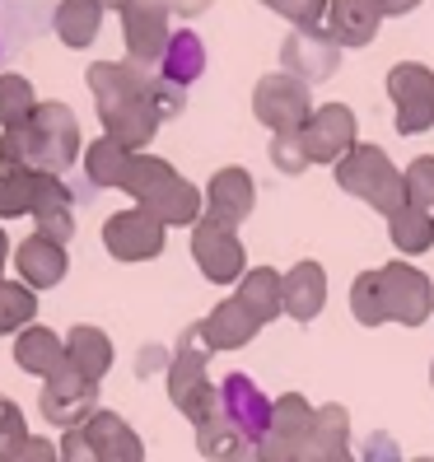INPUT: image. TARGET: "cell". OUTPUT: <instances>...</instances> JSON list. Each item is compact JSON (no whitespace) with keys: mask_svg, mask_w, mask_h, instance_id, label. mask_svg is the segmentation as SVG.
I'll return each mask as SVG.
<instances>
[{"mask_svg":"<svg viewBox=\"0 0 434 462\" xmlns=\"http://www.w3.org/2000/svg\"><path fill=\"white\" fill-rule=\"evenodd\" d=\"M89 79V94H94V107H98V122H103V135L117 141L122 150H145L154 141L159 122V98H154V70L145 66H131V61H98L85 70Z\"/></svg>","mask_w":434,"mask_h":462,"instance_id":"cell-1","label":"cell"},{"mask_svg":"<svg viewBox=\"0 0 434 462\" xmlns=\"http://www.w3.org/2000/svg\"><path fill=\"white\" fill-rule=\"evenodd\" d=\"M75 154H79V122L66 103H38V113L23 126L0 131V169H33L66 178Z\"/></svg>","mask_w":434,"mask_h":462,"instance_id":"cell-2","label":"cell"},{"mask_svg":"<svg viewBox=\"0 0 434 462\" xmlns=\"http://www.w3.org/2000/svg\"><path fill=\"white\" fill-rule=\"evenodd\" d=\"M122 192L135 197V206L150 210L159 225H197L206 197L197 192L182 173H173V164H164L159 154H131V164L122 173Z\"/></svg>","mask_w":434,"mask_h":462,"instance_id":"cell-3","label":"cell"},{"mask_svg":"<svg viewBox=\"0 0 434 462\" xmlns=\"http://www.w3.org/2000/svg\"><path fill=\"white\" fill-rule=\"evenodd\" d=\"M337 187L350 197H360L365 206H374L383 220L406 206V187H402V173L392 169V159L378 150V145H356L341 164H337Z\"/></svg>","mask_w":434,"mask_h":462,"instance_id":"cell-4","label":"cell"},{"mask_svg":"<svg viewBox=\"0 0 434 462\" xmlns=\"http://www.w3.org/2000/svg\"><path fill=\"white\" fill-rule=\"evenodd\" d=\"M169 402L178 411L201 425L215 406H220V388H210V374H206V341L201 328H187L173 346V365H169Z\"/></svg>","mask_w":434,"mask_h":462,"instance_id":"cell-5","label":"cell"},{"mask_svg":"<svg viewBox=\"0 0 434 462\" xmlns=\"http://www.w3.org/2000/svg\"><path fill=\"white\" fill-rule=\"evenodd\" d=\"M374 290H378V313H383V322L420 328V322L434 313V285H429L425 271H416L411 262L374 266Z\"/></svg>","mask_w":434,"mask_h":462,"instance_id":"cell-6","label":"cell"},{"mask_svg":"<svg viewBox=\"0 0 434 462\" xmlns=\"http://www.w3.org/2000/svg\"><path fill=\"white\" fill-rule=\"evenodd\" d=\"M253 113H257V122H262L271 135H300L304 122L313 117V94H309V85H304L300 75L276 70V75L257 79Z\"/></svg>","mask_w":434,"mask_h":462,"instance_id":"cell-7","label":"cell"},{"mask_svg":"<svg viewBox=\"0 0 434 462\" xmlns=\"http://www.w3.org/2000/svg\"><path fill=\"white\" fill-rule=\"evenodd\" d=\"M122 38H126V61L154 70L164 47L173 42V10L169 0H131L122 10Z\"/></svg>","mask_w":434,"mask_h":462,"instance_id":"cell-8","label":"cell"},{"mask_svg":"<svg viewBox=\"0 0 434 462\" xmlns=\"http://www.w3.org/2000/svg\"><path fill=\"white\" fill-rule=\"evenodd\" d=\"M38 411H42L47 425H57L61 434H66V430H79V425L98 411V383H89L85 374H75L70 365H61L51 378H42Z\"/></svg>","mask_w":434,"mask_h":462,"instance_id":"cell-9","label":"cell"},{"mask_svg":"<svg viewBox=\"0 0 434 462\" xmlns=\"http://www.w3.org/2000/svg\"><path fill=\"white\" fill-rule=\"evenodd\" d=\"M388 98L397 107V131L420 135L434 126V70L420 61H397L388 70Z\"/></svg>","mask_w":434,"mask_h":462,"instance_id":"cell-10","label":"cell"},{"mask_svg":"<svg viewBox=\"0 0 434 462\" xmlns=\"http://www.w3.org/2000/svg\"><path fill=\"white\" fill-rule=\"evenodd\" d=\"M313 416H318V406L300 393H285L276 397V406H271V425L262 434V462H294L304 448H309V434H313Z\"/></svg>","mask_w":434,"mask_h":462,"instance_id":"cell-11","label":"cell"},{"mask_svg":"<svg viewBox=\"0 0 434 462\" xmlns=\"http://www.w3.org/2000/svg\"><path fill=\"white\" fill-rule=\"evenodd\" d=\"M192 257L210 285H238L243 281V243H238L234 225H225V220L201 215L192 225Z\"/></svg>","mask_w":434,"mask_h":462,"instance_id":"cell-12","label":"cell"},{"mask_svg":"<svg viewBox=\"0 0 434 462\" xmlns=\"http://www.w3.org/2000/svg\"><path fill=\"white\" fill-rule=\"evenodd\" d=\"M300 141H304L309 164H341V159L360 145L356 141V113H350L346 103H322L304 122Z\"/></svg>","mask_w":434,"mask_h":462,"instance_id":"cell-13","label":"cell"},{"mask_svg":"<svg viewBox=\"0 0 434 462\" xmlns=\"http://www.w3.org/2000/svg\"><path fill=\"white\" fill-rule=\"evenodd\" d=\"M103 248L117 262H150V257L164 253V225L141 206L117 210L113 220L103 225Z\"/></svg>","mask_w":434,"mask_h":462,"instance_id":"cell-14","label":"cell"},{"mask_svg":"<svg viewBox=\"0 0 434 462\" xmlns=\"http://www.w3.org/2000/svg\"><path fill=\"white\" fill-rule=\"evenodd\" d=\"M271 402L248 374H225V383H220V416L243 434V444H262V434L271 425Z\"/></svg>","mask_w":434,"mask_h":462,"instance_id":"cell-15","label":"cell"},{"mask_svg":"<svg viewBox=\"0 0 434 462\" xmlns=\"http://www.w3.org/2000/svg\"><path fill=\"white\" fill-rule=\"evenodd\" d=\"M341 66V47L328 29H290L285 42H281V70L300 75L304 85H313V79H328L337 75Z\"/></svg>","mask_w":434,"mask_h":462,"instance_id":"cell-16","label":"cell"},{"mask_svg":"<svg viewBox=\"0 0 434 462\" xmlns=\"http://www.w3.org/2000/svg\"><path fill=\"white\" fill-rule=\"evenodd\" d=\"M257 206V182L248 169H220L206 187V215L210 220H225V225H243Z\"/></svg>","mask_w":434,"mask_h":462,"instance_id":"cell-17","label":"cell"},{"mask_svg":"<svg viewBox=\"0 0 434 462\" xmlns=\"http://www.w3.org/2000/svg\"><path fill=\"white\" fill-rule=\"evenodd\" d=\"M85 434H89L98 462H145L141 434H135L117 411H107V406H98V411L85 420Z\"/></svg>","mask_w":434,"mask_h":462,"instance_id":"cell-18","label":"cell"},{"mask_svg":"<svg viewBox=\"0 0 434 462\" xmlns=\"http://www.w3.org/2000/svg\"><path fill=\"white\" fill-rule=\"evenodd\" d=\"M14 271H19V281L29 290H51V285L66 281L70 257H66V248H57V243H47V238L33 234V238H23L14 248Z\"/></svg>","mask_w":434,"mask_h":462,"instance_id":"cell-19","label":"cell"},{"mask_svg":"<svg viewBox=\"0 0 434 462\" xmlns=\"http://www.w3.org/2000/svg\"><path fill=\"white\" fill-rule=\"evenodd\" d=\"M197 328H201L206 350H238V346H248V341L257 337L262 322H257V318L248 313V304L234 294V299H225V304H215L210 318L197 322Z\"/></svg>","mask_w":434,"mask_h":462,"instance_id":"cell-20","label":"cell"},{"mask_svg":"<svg viewBox=\"0 0 434 462\" xmlns=\"http://www.w3.org/2000/svg\"><path fill=\"white\" fill-rule=\"evenodd\" d=\"M378 23H383V10H378V0H332V10H328V29L337 38V47H369L374 33H378Z\"/></svg>","mask_w":434,"mask_h":462,"instance_id":"cell-21","label":"cell"},{"mask_svg":"<svg viewBox=\"0 0 434 462\" xmlns=\"http://www.w3.org/2000/svg\"><path fill=\"white\" fill-rule=\"evenodd\" d=\"M66 365L75 374H85L89 383H103V374L113 369V341H107V332L89 328V322L70 328L66 332Z\"/></svg>","mask_w":434,"mask_h":462,"instance_id":"cell-22","label":"cell"},{"mask_svg":"<svg viewBox=\"0 0 434 462\" xmlns=\"http://www.w3.org/2000/svg\"><path fill=\"white\" fill-rule=\"evenodd\" d=\"M322 304H328V271L318 262H300L285 276V313L294 322H313Z\"/></svg>","mask_w":434,"mask_h":462,"instance_id":"cell-23","label":"cell"},{"mask_svg":"<svg viewBox=\"0 0 434 462\" xmlns=\"http://www.w3.org/2000/svg\"><path fill=\"white\" fill-rule=\"evenodd\" d=\"M33 225H38V238L57 243V248H66V243L75 238V206H70V187L66 178H47V192L33 210Z\"/></svg>","mask_w":434,"mask_h":462,"instance_id":"cell-24","label":"cell"},{"mask_svg":"<svg viewBox=\"0 0 434 462\" xmlns=\"http://www.w3.org/2000/svg\"><path fill=\"white\" fill-rule=\"evenodd\" d=\"M14 365L23 374H38V378H51L61 365H66V341L51 332V328H23L14 337Z\"/></svg>","mask_w":434,"mask_h":462,"instance_id":"cell-25","label":"cell"},{"mask_svg":"<svg viewBox=\"0 0 434 462\" xmlns=\"http://www.w3.org/2000/svg\"><path fill=\"white\" fill-rule=\"evenodd\" d=\"M201 70H206V42H201L192 29L173 33V42L164 47V57H159V66H154V75L169 79V85H178V89L197 85Z\"/></svg>","mask_w":434,"mask_h":462,"instance_id":"cell-26","label":"cell"},{"mask_svg":"<svg viewBox=\"0 0 434 462\" xmlns=\"http://www.w3.org/2000/svg\"><path fill=\"white\" fill-rule=\"evenodd\" d=\"M238 299L248 304V313H253L257 322L281 318V313H285V276H281L276 266H253V271H243Z\"/></svg>","mask_w":434,"mask_h":462,"instance_id":"cell-27","label":"cell"},{"mask_svg":"<svg viewBox=\"0 0 434 462\" xmlns=\"http://www.w3.org/2000/svg\"><path fill=\"white\" fill-rule=\"evenodd\" d=\"M51 173H33V169H0V220L14 215H33L42 192H47Z\"/></svg>","mask_w":434,"mask_h":462,"instance_id":"cell-28","label":"cell"},{"mask_svg":"<svg viewBox=\"0 0 434 462\" xmlns=\"http://www.w3.org/2000/svg\"><path fill=\"white\" fill-rule=\"evenodd\" d=\"M51 29H57V38L66 47H89L103 29V5L98 0H61L57 14H51Z\"/></svg>","mask_w":434,"mask_h":462,"instance_id":"cell-29","label":"cell"},{"mask_svg":"<svg viewBox=\"0 0 434 462\" xmlns=\"http://www.w3.org/2000/svg\"><path fill=\"white\" fill-rule=\"evenodd\" d=\"M350 448V411L341 402H328V406H318V416H313V434H309V448L313 457H337Z\"/></svg>","mask_w":434,"mask_h":462,"instance_id":"cell-30","label":"cell"},{"mask_svg":"<svg viewBox=\"0 0 434 462\" xmlns=\"http://www.w3.org/2000/svg\"><path fill=\"white\" fill-rule=\"evenodd\" d=\"M243 448H248V444H243V434L220 416V406H215V411L197 425V453L201 457H210V462H238Z\"/></svg>","mask_w":434,"mask_h":462,"instance_id":"cell-31","label":"cell"},{"mask_svg":"<svg viewBox=\"0 0 434 462\" xmlns=\"http://www.w3.org/2000/svg\"><path fill=\"white\" fill-rule=\"evenodd\" d=\"M388 238L397 243V253H429L434 248V215L416 210V206H402L392 220H388Z\"/></svg>","mask_w":434,"mask_h":462,"instance_id":"cell-32","label":"cell"},{"mask_svg":"<svg viewBox=\"0 0 434 462\" xmlns=\"http://www.w3.org/2000/svg\"><path fill=\"white\" fill-rule=\"evenodd\" d=\"M126 164H131V150H122L117 141H107V135H98V141L85 150V178L94 187H122Z\"/></svg>","mask_w":434,"mask_h":462,"instance_id":"cell-33","label":"cell"},{"mask_svg":"<svg viewBox=\"0 0 434 462\" xmlns=\"http://www.w3.org/2000/svg\"><path fill=\"white\" fill-rule=\"evenodd\" d=\"M38 113V94L29 75H0V131L23 126Z\"/></svg>","mask_w":434,"mask_h":462,"instance_id":"cell-34","label":"cell"},{"mask_svg":"<svg viewBox=\"0 0 434 462\" xmlns=\"http://www.w3.org/2000/svg\"><path fill=\"white\" fill-rule=\"evenodd\" d=\"M38 313V290H29L23 281H0V337L5 332H23Z\"/></svg>","mask_w":434,"mask_h":462,"instance_id":"cell-35","label":"cell"},{"mask_svg":"<svg viewBox=\"0 0 434 462\" xmlns=\"http://www.w3.org/2000/svg\"><path fill=\"white\" fill-rule=\"evenodd\" d=\"M402 187H406V206L434 215V154H416L402 173Z\"/></svg>","mask_w":434,"mask_h":462,"instance_id":"cell-36","label":"cell"},{"mask_svg":"<svg viewBox=\"0 0 434 462\" xmlns=\"http://www.w3.org/2000/svg\"><path fill=\"white\" fill-rule=\"evenodd\" d=\"M266 10H276L281 19H290L294 29H322L328 23L332 0H262Z\"/></svg>","mask_w":434,"mask_h":462,"instance_id":"cell-37","label":"cell"},{"mask_svg":"<svg viewBox=\"0 0 434 462\" xmlns=\"http://www.w3.org/2000/svg\"><path fill=\"white\" fill-rule=\"evenodd\" d=\"M350 313H356L360 328H378L383 313H378V290H374V271H360L356 285H350Z\"/></svg>","mask_w":434,"mask_h":462,"instance_id":"cell-38","label":"cell"},{"mask_svg":"<svg viewBox=\"0 0 434 462\" xmlns=\"http://www.w3.org/2000/svg\"><path fill=\"white\" fill-rule=\"evenodd\" d=\"M29 444V425H23V411L10 402V397H0V462H5L14 448Z\"/></svg>","mask_w":434,"mask_h":462,"instance_id":"cell-39","label":"cell"},{"mask_svg":"<svg viewBox=\"0 0 434 462\" xmlns=\"http://www.w3.org/2000/svg\"><path fill=\"white\" fill-rule=\"evenodd\" d=\"M271 164H276L281 173H304L309 169V154H304V141L300 135H271Z\"/></svg>","mask_w":434,"mask_h":462,"instance_id":"cell-40","label":"cell"},{"mask_svg":"<svg viewBox=\"0 0 434 462\" xmlns=\"http://www.w3.org/2000/svg\"><path fill=\"white\" fill-rule=\"evenodd\" d=\"M360 462H402V448H397V439L388 430H374L360 444Z\"/></svg>","mask_w":434,"mask_h":462,"instance_id":"cell-41","label":"cell"},{"mask_svg":"<svg viewBox=\"0 0 434 462\" xmlns=\"http://www.w3.org/2000/svg\"><path fill=\"white\" fill-rule=\"evenodd\" d=\"M61 462H98V453H94V444H89L85 425L61 434Z\"/></svg>","mask_w":434,"mask_h":462,"instance_id":"cell-42","label":"cell"},{"mask_svg":"<svg viewBox=\"0 0 434 462\" xmlns=\"http://www.w3.org/2000/svg\"><path fill=\"white\" fill-rule=\"evenodd\" d=\"M5 462H61V448L51 444V439H38V434H29V444L14 448Z\"/></svg>","mask_w":434,"mask_h":462,"instance_id":"cell-43","label":"cell"},{"mask_svg":"<svg viewBox=\"0 0 434 462\" xmlns=\"http://www.w3.org/2000/svg\"><path fill=\"white\" fill-rule=\"evenodd\" d=\"M169 365H173V356H169V350L159 346V341H150L141 356H135V378H150V374H159V369L169 374Z\"/></svg>","mask_w":434,"mask_h":462,"instance_id":"cell-44","label":"cell"},{"mask_svg":"<svg viewBox=\"0 0 434 462\" xmlns=\"http://www.w3.org/2000/svg\"><path fill=\"white\" fill-rule=\"evenodd\" d=\"M210 5H215V0H169V10L182 14V19H197V14H206Z\"/></svg>","mask_w":434,"mask_h":462,"instance_id":"cell-45","label":"cell"},{"mask_svg":"<svg viewBox=\"0 0 434 462\" xmlns=\"http://www.w3.org/2000/svg\"><path fill=\"white\" fill-rule=\"evenodd\" d=\"M416 5H420V0H378V10H383V19H388V14H392V19H397V14H411Z\"/></svg>","mask_w":434,"mask_h":462,"instance_id":"cell-46","label":"cell"},{"mask_svg":"<svg viewBox=\"0 0 434 462\" xmlns=\"http://www.w3.org/2000/svg\"><path fill=\"white\" fill-rule=\"evenodd\" d=\"M5 257H10V238H5V229H0V281H5Z\"/></svg>","mask_w":434,"mask_h":462,"instance_id":"cell-47","label":"cell"},{"mask_svg":"<svg viewBox=\"0 0 434 462\" xmlns=\"http://www.w3.org/2000/svg\"><path fill=\"white\" fill-rule=\"evenodd\" d=\"M0 14H5V0H0ZM5 42H10V29H5V23H0V57H5V51H10Z\"/></svg>","mask_w":434,"mask_h":462,"instance_id":"cell-48","label":"cell"},{"mask_svg":"<svg viewBox=\"0 0 434 462\" xmlns=\"http://www.w3.org/2000/svg\"><path fill=\"white\" fill-rule=\"evenodd\" d=\"M238 462H262V453H257V444H248V448H243V453H238Z\"/></svg>","mask_w":434,"mask_h":462,"instance_id":"cell-49","label":"cell"},{"mask_svg":"<svg viewBox=\"0 0 434 462\" xmlns=\"http://www.w3.org/2000/svg\"><path fill=\"white\" fill-rule=\"evenodd\" d=\"M98 5H103V10H126L131 0H98Z\"/></svg>","mask_w":434,"mask_h":462,"instance_id":"cell-50","label":"cell"},{"mask_svg":"<svg viewBox=\"0 0 434 462\" xmlns=\"http://www.w3.org/2000/svg\"><path fill=\"white\" fill-rule=\"evenodd\" d=\"M328 462H360V453H350V448H346V453H337V457H328Z\"/></svg>","mask_w":434,"mask_h":462,"instance_id":"cell-51","label":"cell"},{"mask_svg":"<svg viewBox=\"0 0 434 462\" xmlns=\"http://www.w3.org/2000/svg\"><path fill=\"white\" fill-rule=\"evenodd\" d=\"M294 462H328V457H313V453H300V457H294Z\"/></svg>","mask_w":434,"mask_h":462,"instance_id":"cell-52","label":"cell"},{"mask_svg":"<svg viewBox=\"0 0 434 462\" xmlns=\"http://www.w3.org/2000/svg\"><path fill=\"white\" fill-rule=\"evenodd\" d=\"M411 462H434V457H411Z\"/></svg>","mask_w":434,"mask_h":462,"instance_id":"cell-53","label":"cell"},{"mask_svg":"<svg viewBox=\"0 0 434 462\" xmlns=\"http://www.w3.org/2000/svg\"><path fill=\"white\" fill-rule=\"evenodd\" d=\"M429 383H434V365H429Z\"/></svg>","mask_w":434,"mask_h":462,"instance_id":"cell-54","label":"cell"}]
</instances>
